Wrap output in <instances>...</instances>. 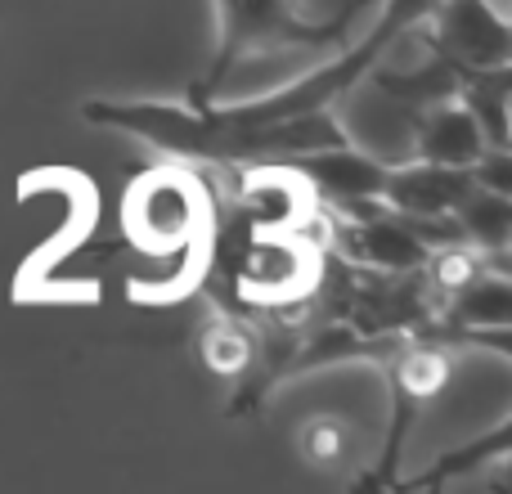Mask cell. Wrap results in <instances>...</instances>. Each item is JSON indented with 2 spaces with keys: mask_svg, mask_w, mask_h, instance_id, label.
I'll list each match as a JSON object with an SVG mask.
<instances>
[{
  "mask_svg": "<svg viewBox=\"0 0 512 494\" xmlns=\"http://www.w3.org/2000/svg\"><path fill=\"white\" fill-rule=\"evenodd\" d=\"M369 0H351L337 18L310 23L297 0H216V54L207 72L189 86V104H212L221 99V86L248 54L265 50H324V45H346L360 23Z\"/></svg>",
  "mask_w": 512,
  "mask_h": 494,
  "instance_id": "6da1fadb",
  "label": "cell"
},
{
  "mask_svg": "<svg viewBox=\"0 0 512 494\" xmlns=\"http://www.w3.org/2000/svg\"><path fill=\"white\" fill-rule=\"evenodd\" d=\"M203 185L189 176L185 167L171 171H144L122 203V230L144 252H176L194 239L198 221H203Z\"/></svg>",
  "mask_w": 512,
  "mask_h": 494,
  "instance_id": "7a4b0ae2",
  "label": "cell"
},
{
  "mask_svg": "<svg viewBox=\"0 0 512 494\" xmlns=\"http://www.w3.org/2000/svg\"><path fill=\"white\" fill-rule=\"evenodd\" d=\"M382 369H387V382H391V432H387V450H382V472L373 477V486H378V481H391L414 414L427 405V400H436L445 387H450L454 351L441 342H427V337L409 333L405 342L382 360Z\"/></svg>",
  "mask_w": 512,
  "mask_h": 494,
  "instance_id": "3957f363",
  "label": "cell"
},
{
  "mask_svg": "<svg viewBox=\"0 0 512 494\" xmlns=\"http://www.w3.org/2000/svg\"><path fill=\"white\" fill-rule=\"evenodd\" d=\"M508 0H436L423 27L427 41L459 68H504L512 63Z\"/></svg>",
  "mask_w": 512,
  "mask_h": 494,
  "instance_id": "277c9868",
  "label": "cell"
},
{
  "mask_svg": "<svg viewBox=\"0 0 512 494\" xmlns=\"http://www.w3.org/2000/svg\"><path fill=\"white\" fill-rule=\"evenodd\" d=\"M283 167L310 189L315 207H346L360 203V198H382V180H387V162L351 140L283 158Z\"/></svg>",
  "mask_w": 512,
  "mask_h": 494,
  "instance_id": "5b68a950",
  "label": "cell"
},
{
  "mask_svg": "<svg viewBox=\"0 0 512 494\" xmlns=\"http://www.w3.org/2000/svg\"><path fill=\"white\" fill-rule=\"evenodd\" d=\"M468 189H472L468 167H441V162L405 158V162H387L382 203H387L396 216L436 221V216H450Z\"/></svg>",
  "mask_w": 512,
  "mask_h": 494,
  "instance_id": "8992f818",
  "label": "cell"
},
{
  "mask_svg": "<svg viewBox=\"0 0 512 494\" xmlns=\"http://www.w3.org/2000/svg\"><path fill=\"white\" fill-rule=\"evenodd\" d=\"M481 149H486V135L459 95L441 99L414 117V158L441 162V167H472Z\"/></svg>",
  "mask_w": 512,
  "mask_h": 494,
  "instance_id": "52a82bcc",
  "label": "cell"
},
{
  "mask_svg": "<svg viewBox=\"0 0 512 494\" xmlns=\"http://www.w3.org/2000/svg\"><path fill=\"white\" fill-rule=\"evenodd\" d=\"M454 225H459L463 243L477 252H508L512 239V194H495V189L472 185L454 207Z\"/></svg>",
  "mask_w": 512,
  "mask_h": 494,
  "instance_id": "ba28073f",
  "label": "cell"
},
{
  "mask_svg": "<svg viewBox=\"0 0 512 494\" xmlns=\"http://www.w3.org/2000/svg\"><path fill=\"white\" fill-rule=\"evenodd\" d=\"M198 355L216 378H243L256 364V328H248L239 315H212L198 328Z\"/></svg>",
  "mask_w": 512,
  "mask_h": 494,
  "instance_id": "9c48e42d",
  "label": "cell"
},
{
  "mask_svg": "<svg viewBox=\"0 0 512 494\" xmlns=\"http://www.w3.org/2000/svg\"><path fill=\"white\" fill-rule=\"evenodd\" d=\"M297 450H301V459H306L310 468H342V463L351 459V450H355V436H351V427H346L342 418L315 414V418L301 423Z\"/></svg>",
  "mask_w": 512,
  "mask_h": 494,
  "instance_id": "30bf717a",
  "label": "cell"
},
{
  "mask_svg": "<svg viewBox=\"0 0 512 494\" xmlns=\"http://www.w3.org/2000/svg\"><path fill=\"white\" fill-rule=\"evenodd\" d=\"M490 459H499V463L508 459V423H499L490 436H481V441L463 445V450L445 454V459L436 463V468H427L423 477L409 481V486H436V481H454V477H463V472L481 468V463H490Z\"/></svg>",
  "mask_w": 512,
  "mask_h": 494,
  "instance_id": "8fae6325",
  "label": "cell"
}]
</instances>
